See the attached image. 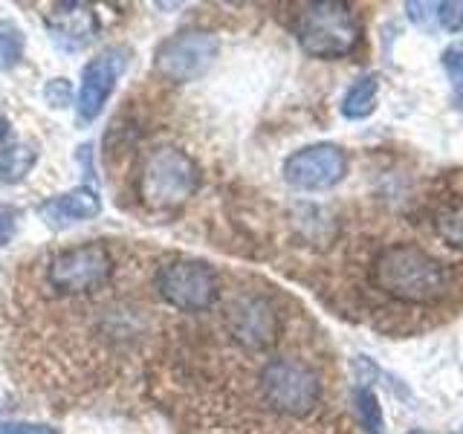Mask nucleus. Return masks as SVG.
<instances>
[{"mask_svg":"<svg viewBox=\"0 0 463 434\" xmlns=\"http://www.w3.org/2000/svg\"><path fill=\"white\" fill-rule=\"evenodd\" d=\"M373 281L385 296L405 304H434L449 293V272L414 243H394L380 252Z\"/></svg>","mask_w":463,"mask_h":434,"instance_id":"obj_1","label":"nucleus"},{"mask_svg":"<svg viewBox=\"0 0 463 434\" xmlns=\"http://www.w3.org/2000/svg\"><path fill=\"white\" fill-rule=\"evenodd\" d=\"M296 38L307 55L333 61V58H345L356 50L362 24L354 6L342 4V0H322V4L301 6L296 18Z\"/></svg>","mask_w":463,"mask_h":434,"instance_id":"obj_2","label":"nucleus"},{"mask_svg":"<svg viewBox=\"0 0 463 434\" xmlns=\"http://www.w3.org/2000/svg\"><path fill=\"white\" fill-rule=\"evenodd\" d=\"M200 185L197 163L180 148H156L139 171V197L151 212H174L188 203Z\"/></svg>","mask_w":463,"mask_h":434,"instance_id":"obj_3","label":"nucleus"},{"mask_svg":"<svg viewBox=\"0 0 463 434\" xmlns=\"http://www.w3.org/2000/svg\"><path fill=\"white\" fill-rule=\"evenodd\" d=\"M116 272V260L105 243H81L70 250H58L47 267H43V281L55 296L84 298L105 289Z\"/></svg>","mask_w":463,"mask_h":434,"instance_id":"obj_4","label":"nucleus"},{"mask_svg":"<svg viewBox=\"0 0 463 434\" xmlns=\"http://www.w3.org/2000/svg\"><path fill=\"white\" fill-rule=\"evenodd\" d=\"M260 394L272 411L307 417L322 397V382H318L316 371L298 359H272L260 371Z\"/></svg>","mask_w":463,"mask_h":434,"instance_id":"obj_5","label":"nucleus"},{"mask_svg":"<svg viewBox=\"0 0 463 434\" xmlns=\"http://www.w3.org/2000/svg\"><path fill=\"white\" fill-rule=\"evenodd\" d=\"M156 293L163 296L165 304L183 313H200L209 310L217 298V272L206 264V260H192V258H177L168 260L156 269L154 275Z\"/></svg>","mask_w":463,"mask_h":434,"instance_id":"obj_6","label":"nucleus"},{"mask_svg":"<svg viewBox=\"0 0 463 434\" xmlns=\"http://www.w3.org/2000/svg\"><path fill=\"white\" fill-rule=\"evenodd\" d=\"M217 58V38L209 33H180L159 43L154 64L159 76L177 84L197 81L206 76Z\"/></svg>","mask_w":463,"mask_h":434,"instance_id":"obj_7","label":"nucleus"},{"mask_svg":"<svg viewBox=\"0 0 463 434\" xmlns=\"http://www.w3.org/2000/svg\"><path fill=\"white\" fill-rule=\"evenodd\" d=\"M128 61L130 52L125 47H108L81 70V84L76 96V113L81 125L99 119V113L105 110L108 99L116 90V81L128 70Z\"/></svg>","mask_w":463,"mask_h":434,"instance_id":"obj_8","label":"nucleus"},{"mask_svg":"<svg viewBox=\"0 0 463 434\" xmlns=\"http://www.w3.org/2000/svg\"><path fill=\"white\" fill-rule=\"evenodd\" d=\"M345 154L339 145H307V148L287 156L284 163V180L298 188V192H325L345 177Z\"/></svg>","mask_w":463,"mask_h":434,"instance_id":"obj_9","label":"nucleus"},{"mask_svg":"<svg viewBox=\"0 0 463 434\" xmlns=\"http://www.w3.org/2000/svg\"><path fill=\"white\" fill-rule=\"evenodd\" d=\"M226 327L243 347H269L279 336V318L272 307L258 296H241L226 307Z\"/></svg>","mask_w":463,"mask_h":434,"instance_id":"obj_10","label":"nucleus"},{"mask_svg":"<svg viewBox=\"0 0 463 434\" xmlns=\"http://www.w3.org/2000/svg\"><path fill=\"white\" fill-rule=\"evenodd\" d=\"M50 38L61 50L79 52L99 35V18L87 4H55L47 14Z\"/></svg>","mask_w":463,"mask_h":434,"instance_id":"obj_11","label":"nucleus"},{"mask_svg":"<svg viewBox=\"0 0 463 434\" xmlns=\"http://www.w3.org/2000/svg\"><path fill=\"white\" fill-rule=\"evenodd\" d=\"M101 214V197L93 192L90 185H79L70 188V192L43 200L38 206V217L43 221V226H50L55 231L70 229L76 223L93 221V217Z\"/></svg>","mask_w":463,"mask_h":434,"instance_id":"obj_12","label":"nucleus"},{"mask_svg":"<svg viewBox=\"0 0 463 434\" xmlns=\"http://www.w3.org/2000/svg\"><path fill=\"white\" fill-rule=\"evenodd\" d=\"M376 96H380V79H376L373 72H368V76L356 79L351 87H347L339 110L345 119H354V122L368 119V116L376 110Z\"/></svg>","mask_w":463,"mask_h":434,"instance_id":"obj_13","label":"nucleus"},{"mask_svg":"<svg viewBox=\"0 0 463 434\" xmlns=\"http://www.w3.org/2000/svg\"><path fill=\"white\" fill-rule=\"evenodd\" d=\"M35 159H38L35 145H29V142L9 145V148H4V156H0V180L9 185L21 183L26 174L33 171Z\"/></svg>","mask_w":463,"mask_h":434,"instance_id":"obj_14","label":"nucleus"},{"mask_svg":"<svg viewBox=\"0 0 463 434\" xmlns=\"http://www.w3.org/2000/svg\"><path fill=\"white\" fill-rule=\"evenodd\" d=\"M434 231L449 243L463 250V197H452L434 212Z\"/></svg>","mask_w":463,"mask_h":434,"instance_id":"obj_15","label":"nucleus"},{"mask_svg":"<svg viewBox=\"0 0 463 434\" xmlns=\"http://www.w3.org/2000/svg\"><path fill=\"white\" fill-rule=\"evenodd\" d=\"M26 38L14 21H0V70H14L24 61Z\"/></svg>","mask_w":463,"mask_h":434,"instance_id":"obj_16","label":"nucleus"},{"mask_svg":"<svg viewBox=\"0 0 463 434\" xmlns=\"http://www.w3.org/2000/svg\"><path fill=\"white\" fill-rule=\"evenodd\" d=\"M354 409H356V417H359L362 429H365L368 434H383V429H385V414H383L380 397H376L371 388H359L356 391Z\"/></svg>","mask_w":463,"mask_h":434,"instance_id":"obj_17","label":"nucleus"},{"mask_svg":"<svg viewBox=\"0 0 463 434\" xmlns=\"http://www.w3.org/2000/svg\"><path fill=\"white\" fill-rule=\"evenodd\" d=\"M443 70L449 76V84H452V93H455V108L463 110V47H449L443 50Z\"/></svg>","mask_w":463,"mask_h":434,"instance_id":"obj_18","label":"nucleus"},{"mask_svg":"<svg viewBox=\"0 0 463 434\" xmlns=\"http://www.w3.org/2000/svg\"><path fill=\"white\" fill-rule=\"evenodd\" d=\"M0 434H61V429L50 423H29V420H9V423H0Z\"/></svg>","mask_w":463,"mask_h":434,"instance_id":"obj_19","label":"nucleus"},{"mask_svg":"<svg viewBox=\"0 0 463 434\" xmlns=\"http://www.w3.org/2000/svg\"><path fill=\"white\" fill-rule=\"evenodd\" d=\"M43 96H47L52 108H67L72 101V87L67 79H52L47 87H43Z\"/></svg>","mask_w":463,"mask_h":434,"instance_id":"obj_20","label":"nucleus"},{"mask_svg":"<svg viewBox=\"0 0 463 434\" xmlns=\"http://www.w3.org/2000/svg\"><path fill=\"white\" fill-rule=\"evenodd\" d=\"M438 21L446 33H460L463 29V4H438Z\"/></svg>","mask_w":463,"mask_h":434,"instance_id":"obj_21","label":"nucleus"},{"mask_svg":"<svg viewBox=\"0 0 463 434\" xmlns=\"http://www.w3.org/2000/svg\"><path fill=\"white\" fill-rule=\"evenodd\" d=\"M14 226H18V209L12 206H0V250L12 241Z\"/></svg>","mask_w":463,"mask_h":434,"instance_id":"obj_22","label":"nucleus"},{"mask_svg":"<svg viewBox=\"0 0 463 434\" xmlns=\"http://www.w3.org/2000/svg\"><path fill=\"white\" fill-rule=\"evenodd\" d=\"M409 18L420 26H429L431 18H438V4H405Z\"/></svg>","mask_w":463,"mask_h":434,"instance_id":"obj_23","label":"nucleus"},{"mask_svg":"<svg viewBox=\"0 0 463 434\" xmlns=\"http://www.w3.org/2000/svg\"><path fill=\"white\" fill-rule=\"evenodd\" d=\"M9 137V119H4V116H0V142H4Z\"/></svg>","mask_w":463,"mask_h":434,"instance_id":"obj_24","label":"nucleus"},{"mask_svg":"<svg viewBox=\"0 0 463 434\" xmlns=\"http://www.w3.org/2000/svg\"><path fill=\"white\" fill-rule=\"evenodd\" d=\"M405 434H426L423 429H411V431H405Z\"/></svg>","mask_w":463,"mask_h":434,"instance_id":"obj_25","label":"nucleus"}]
</instances>
